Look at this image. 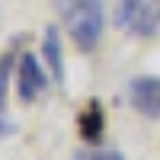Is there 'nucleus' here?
<instances>
[{
	"label": "nucleus",
	"instance_id": "nucleus-10",
	"mask_svg": "<svg viewBox=\"0 0 160 160\" xmlns=\"http://www.w3.org/2000/svg\"><path fill=\"white\" fill-rule=\"evenodd\" d=\"M13 131H16V128H13V122H7L3 112H0V138H3V135H13Z\"/></svg>",
	"mask_w": 160,
	"mask_h": 160
},
{
	"label": "nucleus",
	"instance_id": "nucleus-3",
	"mask_svg": "<svg viewBox=\"0 0 160 160\" xmlns=\"http://www.w3.org/2000/svg\"><path fill=\"white\" fill-rule=\"evenodd\" d=\"M128 99L144 118H160V77H131Z\"/></svg>",
	"mask_w": 160,
	"mask_h": 160
},
{
	"label": "nucleus",
	"instance_id": "nucleus-7",
	"mask_svg": "<svg viewBox=\"0 0 160 160\" xmlns=\"http://www.w3.org/2000/svg\"><path fill=\"white\" fill-rule=\"evenodd\" d=\"M16 68V51H3L0 55V112L7 109V83H10V74Z\"/></svg>",
	"mask_w": 160,
	"mask_h": 160
},
{
	"label": "nucleus",
	"instance_id": "nucleus-5",
	"mask_svg": "<svg viewBox=\"0 0 160 160\" xmlns=\"http://www.w3.org/2000/svg\"><path fill=\"white\" fill-rule=\"evenodd\" d=\"M42 58H45V68L51 71V77H55V83H64V45H61V29L58 26H45Z\"/></svg>",
	"mask_w": 160,
	"mask_h": 160
},
{
	"label": "nucleus",
	"instance_id": "nucleus-2",
	"mask_svg": "<svg viewBox=\"0 0 160 160\" xmlns=\"http://www.w3.org/2000/svg\"><path fill=\"white\" fill-rule=\"evenodd\" d=\"M48 87V77H45V68L38 64L35 55H19L16 61V93H19V99L22 102H35L38 96L45 93Z\"/></svg>",
	"mask_w": 160,
	"mask_h": 160
},
{
	"label": "nucleus",
	"instance_id": "nucleus-8",
	"mask_svg": "<svg viewBox=\"0 0 160 160\" xmlns=\"http://www.w3.org/2000/svg\"><path fill=\"white\" fill-rule=\"evenodd\" d=\"M141 3H144V0H118V16H115V22L122 26V29H131V22H135Z\"/></svg>",
	"mask_w": 160,
	"mask_h": 160
},
{
	"label": "nucleus",
	"instance_id": "nucleus-6",
	"mask_svg": "<svg viewBox=\"0 0 160 160\" xmlns=\"http://www.w3.org/2000/svg\"><path fill=\"white\" fill-rule=\"evenodd\" d=\"M135 35H157L160 32V0H144L135 22H131Z\"/></svg>",
	"mask_w": 160,
	"mask_h": 160
},
{
	"label": "nucleus",
	"instance_id": "nucleus-4",
	"mask_svg": "<svg viewBox=\"0 0 160 160\" xmlns=\"http://www.w3.org/2000/svg\"><path fill=\"white\" fill-rule=\"evenodd\" d=\"M77 131H80V141L90 144V148L102 144V135H106V109H102L99 99H87V106L77 115Z\"/></svg>",
	"mask_w": 160,
	"mask_h": 160
},
{
	"label": "nucleus",
	"instance_id": "nucleus-9",
	"mask_svg": "<svg viewBox=\"0 0 160 160\" xmlns=\"http://www.w3.org/2000/svg\"><path fill=\"white\" fill-rule=\"evenodd\" d=\"M77 160H125L122 151H115V148H93L90 154H80Z\"/></svg>",
	"mask_w": 160,
	"mask_h": 160
},
{
	"label": "nucleus",
	"instance_id": "nucleus-1",
	"mask_svg": "<svg viewBox=\"0 0 160 160\" xmlns=\"http://www.w3.org/2000/svg\"><path fill=\"white\" fill-rule=\"evenodd\" d=\"M64 29L71 32V42L80 51H93L106 29V10L102 0H58Z\"/></svg>",
	"mask_w": 160,
	"mask_h": 160
}]
</instances>
